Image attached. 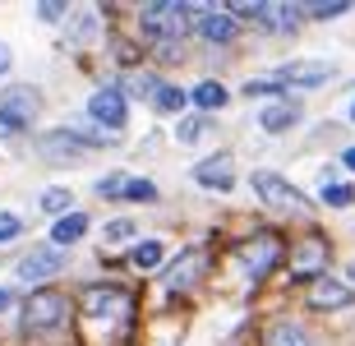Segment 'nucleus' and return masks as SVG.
<instances>
[{
  "instance_id": "34",
  "label": "nucleus",
  "mask_w": 355,
  "mask_h": 346,
  "mask_svg": "<svg viewBox=\"0 0 355 346\" xmlns=\"http://www.w3.org/2000/svg\"><path fill=\"white\" fill-rule=\"evenodd\" d=\"M10 300H14V291H5V286H0V309H10Z\"/></svg>"
},
{
  "instance_id": "12",
  "label": "nucleus",
  "mask_w": 355,
  "mask_h": 346,
  "mask_svg": "<svg viewBox=\"0 0 355 346\" xmlns=\"http://www.w3.org/2000/svg\"><path fill=\"white\" fill-rule=\"evenodd\" d=\"M130 295L125 291H111V286H92V291H83V314H97V319H130Z\"/></svg>"
},
{
  "instance_id": "11",
  "label": "nucleus",
  "mask_w": 355,
  "mask_h": 346,
  "mask_svg": "<svg viewBox=\"0 0 355 346\" xmlns=\"http://www.w3.org/2000/svg\"><path fill=\"white\" fill-rule=\"evenodd\" d=\"M282 88H318V83L332 79V65H323V60H291V65H282L272 74Z\"/></svg>"
},
{
  "instance_id": "27",
  "label": "nucleus",
  "mask_w": 355,
  "mask_h": 346,
  "mask_svg": "<svg viewBox=\"0 0 355 346\" xmlns=\"http://www.w3.org/2000/svg\"><path fill=\"white\" fill-rule=\"evenodd\" d=\"M323 203H332V208H351L355 189L351 185H323Z\"/></svg>"
},
{
  "instance_id": "29",
  "label": "nucleus",
  "mask_w": 355,
  "mask_h": 346,
  "mask_svg": "<svg viewBox=\"0 0 355 346\" xmlns=\"http://www.w3.org/2000/svg\"><path fill=\"white\" fill-rule=\"evenodd\" d=\"M245 93H250V97H268V93H286V88H282L277 79H250V83H245Z\"/></svg>"
},
{
  "instance_id": "4",
  "label": "nucleus",
  "mask_w": 355,
  "mask_h": 346,
  "mask_svg": "<svg viewBox=\"0 0 355 346\" xmlns=\"http://www.w3.org/2000/svg\"><path fill=\"white\" fill-rule=\"evenodd\" d=\"M42 111V93L37 88H5L0 93V130L5 134H19V130H28L33 125V116Z\"/></svg>"
},
{
  "instance_id": "30",
  "label": "nucleus",
  "mask_w": 355,
  "mask_h": 346,
  "mask_svg": "<svg viewBox=\"0 0 355 346\" xmlns=\"http://www.w3.org/2000/svg\"><path fill=\"white\" fill-rule=\"evenodd\" d=\"M19 231H24V222H19V217H14V213H0V245H5V240H19Z\"/></svg>"
},
{
  "instance_id": "13",
  "label": "nucleus",
  "mask_w": 355,
  "mask_h": 346,
  "mask_svg": "<svg viewBox=\"0 0 355 346\" xmlns=\"http://www.w3.org/2000/svg\"><path fill=\"white\" fill-rule=\"evenodd\" d=\"M309 305L314 309H346V305H355V286L351 282H337V277H318L309 286Z\"/></svg>"
},
{
  "instance_id": "10",
  "label": "nucleus",
  "mask_w": 355,
  "mask_h": 346,
  "mask_svg": "<svg viewBox=\"0 0 355 346\" xmlns=\"http://www.w3.org/2000/svg\"><path fill=\"white\" fill-rule=\"evenodd\" d=\"M88 116L102 125L106 134H120L125 130V93L120 88H97L88 97Z\"/></svg>"
},
{
  "instance_id": "7",
  "label": "nucleus",
  "mask_w": 355,
  "mask_h": 346,
  "mask_svg": "<svg viewBox=\"0 0 355 346\" xmlns=\"http://www.w3.org/2000/svg\"><path fill=\"white\" fill-rule=\"evenodd\" d=\"M236 263L245 268V273H250L254 282H259L272 263H282V240L268 236V231H259V236H254L250 245H240V250H236Z\"/></svg>"
},
{
  "instance_id": "17",
  "label": "nucleus",
  "mask_w": 355,
  "mask_h": 346,
  "mask_svg": "<svg viewBox=\"0 0 355 346\" xmlns=\"http://www.w3.org/2000/svg\"><path fill=\"white\" fill-rule=\"evenodd\" d=\"M263 346H309V333L291 319H277L263 328Z\"/></svg>"
},
{
  "instance_id": "24",
  "label": "nucleus",
  "mask_w": 355,
  "mask_h": 346,
  "mask_svg": "<svg viewBox=\"0 0 355 346\" xmlns=\"http://www.w3.org/2000/svg\"><path fill=\"white\" fill-rule=\"evenodd\" d=\"M125 199H130V203H157V185H153V180H139V175H130Z\"/></svg>"
},
{
  "instance_id": "19",
  "label": "nucleus",
  "mask_w": 355,
  "mask_h": 346,
  "mask_svg": "<svg viewBox=\"0 0 355 346\" xmlns=\"http://www.w3.org/2000/svg\"><path fill=\"white\" fill-rule=\"evenodd\" d=\"M189 97H194L198 111H222V107H226V88H222V83H212V79H203Z\"/></svg>"
},
{
  "instance_id": "16",
  "label": "nucleus",
  "mask_w": 355,
  "mask_h": 346,
  "mask_svg": "<svg viewBox=\"0 0 355 346\" xmlns=\"http://www.w3.org/2000/svg\"><path fill=\"white\" fill-rule=\"evenodd\" d=\"M300 120V102H272V107H263V116H259V125H263L268 134H282V130H291Z\"/></svg>"
},
{
  "instance_id": "31",
  "label": "nucleus",
  "mask_w": 355,
  "mask_h": 346,
  "mask_svg": "<svg viewBox=\"0 0 355 346\" xmlns=\"http://www.w3.org/2000/svg\"><path fill=\"white\" fill-rule=\"evenodd\" d=\"M42 19H46V24H55V19H65V14H69V5H65V0H46V5H42Z\"/></svg>"
},
{
  "instance_id": "28",
  "label": "nucleus",
  "mask_w": 355,
  "mask_h": 346,
  "mask_svg": "<svg viewBox=\"0 0 355 346\" xmlns=\"http://www.w3.org/2000/svg\"><path fill=\"white\" fill-rule=\"evenodd\" d=\"M134 236V222L130 217H116V222H106V245H116V240H130Z\"/></svg>"
},
{
  "instance_id": "35",
  "label": "nucleus",
  "mask_w": 355,
  "mask_h": 346,
  "mask_svg": "<svg viewBox=\"0 0 355 346\" xmlns=\"http://www.w3.org/2000/svg\"><path fill=\"white\" fill-rule=\"evenodd\" d=\"M342 162H346V166L355 171V148H346V157H342Z\"/></svg>"
},
{
  "instance_id": "15",
  "label": "nucleus",
  "mask_w": 355,
  "mask_h": 346,
  "mask_svg": "<svg viewBox=\"0 0 355 346\" xmlns=\"http://www.w3.org/2000/svg\"><path fill=\"white\" fill-rule=\"evenodd\" d=\"M60 268H65V254L51 245V250H33L28 259H19V277L24 282H42V277H55Z\"/></svg>"
},
{
  "instance_id": "21",
  "label": "nucleus",
  "mask_w": 355,
  "mask_h": 346,
  "mask_svg": "<svg viewBox=\"0 0 355 346\" xmlns=\"http://www.w3.org/2000/svg\"><path fill=\"white\" fill-rule=\"evenodd\" d=\"M130 263L139 268V273H153V268L162 263V240H139L130 254Z\"/></svg>"
},
{
  "instance_id": "6",
  "label": "nucleus",
  "mask_w": 355,
  "mask_h": 346,
  "mask_svg": "<svg viewBox=\"0 0 355 346\" xmlns=\"http://www.w3.org/2000/svg\"><path fill=\"white\" fill-rule=\"evenodd\" d=\"M37 153L46 162H83L92 153V144L83 139V130H46L37 139Z\"/></svg>"
},
{
  "instance_id": "26",
  "label": "nucleus",
  "mask_w": 355,
  "mask_h": 346,
  "mask_svg": "<svg viewBox=\"0 0 355 346\" xmlns=\"http://www.w3.org/2000/svg\"><path fill=\"white\" fill-rule=\"evenodd\" d=\"M125 185H130V175L116 171V175H106V180H97V194L102 199H125Z\"/></svg>"
},
{
  "instance_id": "14",
  "label": "nucleus",
  "mask_w": 355,
  "mask_h": 346,
  "mask_svg": "<svg viewBox=\"0 0 355 346\" xmlns=\"http://www.w3.org/2000/svg\"><path fill=\"white\" fill-rule=\"evenodd\" d=\"M194 180L203 189H231V185H236V162H231V153H217V157L198 162V166H194Z\"/></svg>"
},
{
  "instance_id": "18",
  "label": "nucleus",
  "mask_w": 355,
  "mask_h": 346,
  "mask_svg": "<svg viewBox=\"0 0 355 346\" xmlns=\"http://www.w3.org/2000/svg\"><path fill=\"white\" fill-rule=\"evenodd\" d=\"M88 217L79 213V208H74V213H65V217H55V227H51V240H55V250H60V245H74V240H83L88 236Z\"/></svg>"
},
{
  "instance_id": "2",
  "label": "nucleus",
  "mask_w": 355,
  "mask_h": 346,
  "mask_svg": "<svg viewBox=\"0 0 355 346\" xmlns=\"http://www.w3.org/2000/svg\"><path fill=\"white\" fill-rule=\"evenodd\" d=\"M69 323V295L60 291H33L24 300V333L28 337H51Z\"/></svg>"
},
{
  "instance_id": "36",
  "label": "nucleus",
  "mask_w": 355,
  "mask_h": 346,
  "mask_svg": "<svg viewBox=\"0 0 355 346\" xmlns=\"http://www.w3.org/2000/svg\"><path fill=\"white\" fill-rule=\"evenodd\" d=\"M351 120H355V111H351Z\"/></svg>"
},
{
  "instance_id": "9",
  "label": "nucleus",
  "mask_w": 355,
  "mask_h": 346,
  "mask_svg": "<svg viewBox=\"0 0 355 346\" xmlns=\"http://www.w3.org/2000/svg\"><path fill=\"white\" fill-rule=\"evenodd\" d=\"M203 273H208V250L194 245V250H184L180 259H175V268L166 273V291L171 295H189L198 282H203Z\"/></svg>"
},
{
  "instance_id": "5",
  "label": "nucleus",
  "mask_w": 355,
  "mask_h": 346,
  "mask_svg": "<svg viewBox=\"0 0 355 346\" xmlns=\"http://www.w3.org/2000/svg\"><path fill=\"white\" fill-rule=\"evenodd\" d=\"M291 277H318L328 268V236L323 231H304L300 240H291Z\"/></svg>"
},
{
  "instance_id": "20",
  "label": "nucleus",
  "mask_w": 355,
  "mask_h": 346,
  "mask_svg": "<svg viewBox=\"0 0 355 346\" xmlns=\"http://www.w3.org/2000/svg\"><path fill=\"white\" fill-rule=\"evenodd\" d=\"M184 102H189V93H184V88H175V83H162V93L153 97V107H157L162 116H180Z\"/></svg>"
},
{
  "instance_id": "32",
  "label": "nucleus",
  "mask_w": 355,
  "mask_h": 346,
  "mask_svg": "<svg viewBox=\"0 0 355 346\" xmlns=\"http://www.w3.org/2000/svg\"><path fill=\"white\" fill-rule=\"evenodd\" d=\"M203 125H208V116L184 120V125H180V139H184V144H189V139H198V134H203Z\"/></svg>"
},
{
  "instance_id": "23",
  "label": "nucleus",
  "mask_w": 355,
  "mask_h": 346,
  "mask_svg": "<svg viewBox=\"0 0 355 346\" xmlns=\"http://www.w3.org/2000/svg\"><path fill=\"white\" fill-rule=\"evenodd\" d=\"M120 93H134V97H157V93H162V79H157V74H130Z\"/></svg>"
},
{
  "instance_id": "8",
  "label": "nucleus",
  "mask_w": 355,
  "mask_h": 346,
  "mask_svg": "<svg viewBox=\"0 0 355 346\" xmlns=\"http://www.w3.org/2000/svg\"><path fill=\"white\" fill-rule=\"evenodd\" d=\"M194 33L212 46H226V42L240 37V19L231 10H208V5H194Z\"/></svg>"
},
{
  "instance_id": "3",
  "label": "nucleus",
  "mask_w": 355,
  "mask_h": 346,
  "mask_svg": "<svg viewBox=\"0 0 355 346\" xmlns=\"http://www.w3.org/2000/svg\"><path fill=\"white\" fill-rule=\"evenodd\" d=\"M254 189H259V199H263V203H272V208H282V213L314 217V203L304 199L291 180H282L277 171H254Z\"/></svg>"
},
{
  "instance_id": "25",
  "label": "nucleus",
  "mask_w": 355,
  "mask_h": 346,
  "mask_svg": "<svg viewBox=\"0 0 355 346\" xmlns=\"http://www.w3.org/2000/svg\"><path fill=\"white\" fill-rule=\"evenodd\" d=\"M69 203H74V194H69V189H46V194H42V208H46V213H74V208H69Z\"/></svg>"
},
{
  "instance_id": "33",
  "label": "nucleus",
  "mask_w": 355,
  "mask_h": 346,
  "mask_svg": "<svg viewBox=\"0 0 355 346\" xmlns=\"http://www.w3.org/2000/svg\"><path fill=\"white\" fill-rule=\"evenodd\" d=\"M10 65H14V55H10V46H5V42H0V79H5V74H10Z\"/></svg>"
},
{
  "instance_id": "1",
  "label": "nucleus",
  "mask_w": 355,
  "mask_h": 346,
  "mask_svg": "<svg viewBox=\"0 0 355 346\" xmlns=\"http://www.w3.org/2000/svg\"><path fill=\"white\" fill-rule=\"evenodd\" d=\"M139 33L148 42H180L184 33H194V5L180 0H157L139 10Z\"/></svg>"
},
{
  "instance_id": "22",
  "label": "nucleus",
  "mask_w": 355,
  "mask_h": 346,
  "mask_svg": "<svg viewBox=\"0 0 355 346\" xmlns=\"http://www.w3.org/2000/svg\"><path fill=\"white\" fill-rule=\"evenodd\" d=\"M346 10H351V0H309V5H300L304 19H342Z\"/></svg>"
}]
</instances>
